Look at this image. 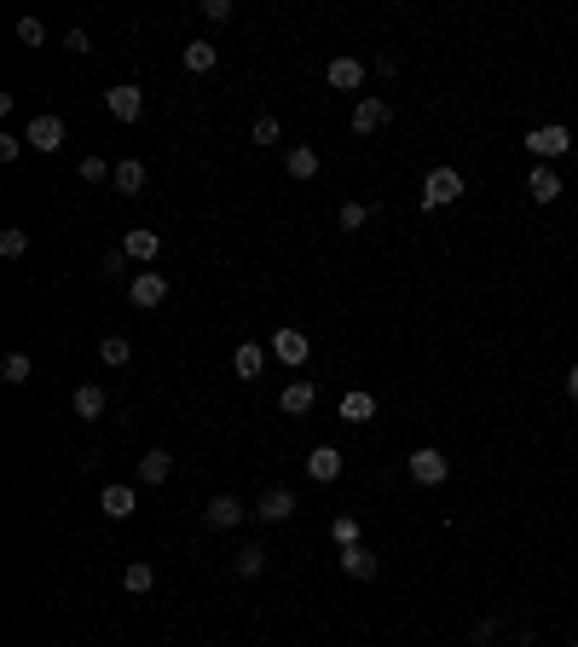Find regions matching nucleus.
<instances>
[{"label":"nucleus","instance_id":"15","mask_svg":"<svg viewBox=\"0 0 578 647\" xmlns=\"http://www.w3.org/2000/svg\"><path fill=\"white\" fill-rule=\"evenodd\" d=\"M526 197H533V202H555L561 197V173L550 162H538L533 173H526Z\"/></svg>","mask_w":578,"mask_h":647},{"label":"nucleus","instance_id":"34","mask_svg":"<svg viewBox=\"0 0 578 647\" xmlns=\"http://www.w3.org/2000/svg\"><path fill=\"white\" fill-rule=\"evenodd\" d=\"M18 41L24 46H46V24L41 18H18Z\"/></svg>","mask_w":578,"mask_h":647},{"label":"nucleus","instance_id":"4","mask_svg":"<svg viewBox=\"0 0 578 647\" xmlns=\"http://www.w3.org/2000/svg\"><path fill=\"white\" fill-rule=\"evenodd\" d=\"M272 358H278V365H289V370H301L307 358H312V341H307V329L284 324V329L272 336Z\"/></svg>","mask_w":578,"mask_h":647},{"label":"nucleus","instance_id":"37","mask_svg":"<svg viewBox=\"0 0 578 647\" xmlns=\"http://www.w3.org/2000/svg\"><path fill=\"white\" fill-rule=\"evenodd\" d=\"M24 156V139L18 133H0V162H18Z\"/></svg>","mask_w":578,"mask_h":647},{"label":"nucleus","instance_id":"38","mask_svg":"<svg viewBox=\"0 0 578 647\" xmlns=\"http://www.w3.org/2000/svg\"><path fill=\"white\" fill-rule=\"evenodd\" d=\"M567 393H573V399H578V365L567 370Z\"/></svg>","mask_w":578,"mask_h":647},{"label":"nucleus","instance_id":"7","mask_svg":"<svg viewBox=\"0 0 578 647\" xmlns=\"http://www.w3.org/2000/svg\"><path fill=\"white\" fill-rule=\"evenodd\" d=\"M249 515L267 520V526H284V520L295 515V492H289V485H272V492H260V503H255Z\"/></svg>","mask_w":578,"mask_h":647},{"label":"nucleus","instance_id":"12","mask_svg":"<svg viewBox=\"0 0 578 647\" xmlns=\"http://www.w3.org/2000/svg\"><path fill=\"white\" fill-rule=\"evenodd\" d=\"M243 515H249V509H243V503H238V497H226V492H220V497H214V503H209V509H202V520H209V526H214V532H231V526H243Z\"/></svg>","mask_w":578,"mask_h":647},{"label":"nucleus","instance_id":"1","mask_svg":"<svg viewBox=\"0 0 578 647\" xmlns=\"http://www.w3.org/2000/svg\"><path fill=\"white\" fill-rule=\"evenodd\" d=\"M405 475H411L416 485H446L451 456H446V451H434V446H416L411 456H405Z\"/></svg>","mask_w":578,"mask_h":647},{"label":"nucleus","instance_id":"10","mask_svg":"<svg viewBox=\"0 0 578 647\" xmlns=\"http://www.w3.org/2000/svg\"><path fill=\"white\" fill-rule=\"evenodd\" d=\"M324 82H330L336 93H358V87H365V64H358L353 53H341V58L324 64Z\"/></svg>","mask_w":578,"mask_h":647},{"label":"nucleus","instance_id":"33","mask_svg":"<svg viewBox=\"0 0 578 647\" xmlns=\"http://www.w3.org/2000/svg\"><path fill=\"white\" fill-rule=\"evenodd\" d=\"M111 173H116V168L104 162V156H82V180H87V185H104Z\"/></svg>","mask_w":578,"mask_h":647},{"label":"nucleus","instance_id":"2","mask_svg":"<svg viewBox=\"0 0 578 647\" xmlns=\"http://www.w3.org/2000/svg\"><path fill=\"white\" fill-rule=\"evenodd\" d=\"M463 191H468V185H463L457 168H434L423 180V209H446V202H457Z\"/></svg>","mask_w":578,"mask_h":647},{"label":"nucleus","instance_id":"29","mask_svg":"<svg viewBox=\"0 0 578 647\" xmlns=\"http://www.w3.org/2000/svg\"><path fill=\"white\" fill-rule=\"evenodd\" d=\"M336 226H341V231H365V226H370V209H365V202H341V209H336Z\"/></svg>","mask_w":578,"mask_h":647},{"label":"nucleus","instance_id":"21","mask_svg":"<svg viewBox=\"0 0 578 647\" xmlns=\"http://www.w3.org/2000/svg\"><path fill=\"white\" fill-rule=\"evenodd\" d=\"M168 475H174V456H168L162 446H151L145 456H139V480H145V485H162Z\"/></svg>","mask_w":578,"mask_h":647},{"label":"nucleus","instance_id":"11","mask_svg":"<svg viewBox=\"0 0 578 647\" xmlns=\"http://www.w3.org/2000/svg\"><path fill=\"white\" fill-rule=\"evenodd\" d=\"M341 468H348V456H341L336 446H312V456H307V475L318 480V485H330V480H341Z\"/></svg>","mask_w":578,"mask_h":647},{"label":"nucleus","instance_id":"22","mask_svg":"<svg viewBox=\"0 0 578 647\" xmlns=\"http://www.w3.org/2000/svg\"><path fill=\"white\" fill-rule=\"evenodd\" d=\"M111 185H116L122 197H139V191H145V162H139V156H128V162H116Z\"/></svg>","mask_w":578,"mask_h":647},{"label":"nucleus","instance_id":"24","mask_svg":"<svg viewBox=\"0 0 578 647\" xmlns=\"http://www.w3.org/2000/svg\"><path fill=\"white\" fill-rule=\"evenodd\" d=\"M318 151H312V145H295L289 156H284V173H289V180H318Z\"/></svg>","mask_w":578,"mask_h":647},{"label":"nucleus","instance_id":"28","mask_svg":"<svg viewBox=\"0 0 578 647\" xmlns=\"http://www.w3.org/2000/svg\"><path fill=\"white\" fill-rule=\"evenodd\" d=\"M0 376H6L12 387H24L29 376H35V365H29V353H6V358H0Z\"/></svg>","mask_w":578,"mask_h":647},{"label":"nucleus","instance_id":"5","mask_svg":"<svg viewBox=\"0 0 578 647\" xmlns=\"http://www.w3.org/2000/svg\"><path fill=\"white\" fill-rule=\"evenodd\" d=\"M24 145L41 151V156H53L58 145H64V116H53V110H46V116H35V122L24 128Z\"/></svg>","mask_w":578,"mask_h":647},{"label":"nucleus","instance_id":"25","mask_svg":"<svg viewBox=\"0 0 578 647\" xmlns=\"http://www.w3.org/2000/svg\"><path fill=\"white\" fill-rule=\"evenodd\" d=\"M231 573H238V578H260V573H267V549H260V544H243L238 555H231Z\"/></svg>","mask_w":578,"mask_h":647},{"label":"nucleus","instance_id":"9","mask_svg":"<svg viewBox=\"0 0 578 647\" xmlns=\"http://www.w3.org/2000/svg\"><path fill=\"white\" fill-rule=\"evenodd\" d=\"M128 301H133V307H145V312H151V307H162V301H168V278L145 266V272L128 283Z\"/></svg>","mask_w":578,"mask_h":647},{"label":"nucleus","instance_id":"26","mask_svg":"<svg viewBox=\"0 0 578 647\" xmlns=\"http://www.w3.org/2000/svg\"><path fill=\"white\" fill-rule=\"evenodd\" d=\"M151 583H156L151 561H128V573H122V590H128V595H151Z\"/></svg>","mask_w":578,"mask_h":647},{"label":"nucleus","instance_id":"18","mask_svg":"<svg viewBox=\"0 0 578 647\" xmlns=\"http://www.w3.org/2000/svg\"><path fill=\"white\" fill-rule=\"evenodd\" d=\"M377 417V393H365V387H353V393H341V422H370Z\"/></svg>","mask_w":578,"mask_h":647},{"label":"nucleus","instance_id":"3","mask_svg":"<svg viewBox=\"0 0 578 647\" xmlns=\"http://www.w3.org/2000/svg\"><path fill=\"white\" fill-rule=\"evenodd\" d=\"M526 151H533L538 162H555V156H567V151H573V133L561 128V122H544V128L526 133Z\"/></svg>","mask_w":578,"mask_h":647},{"label":"nucleus","instance_id":"23","mask_svg":"<svg viewBox=\"0 0 578 647\" xmlns=\"http://www.w3.org/2000/svg\"><path fill=\"white\" fill-rule=\"evenodd\" d=\"M122 255H128V260H156V255H162V238H156V231H128V238H122Z\"/></svg>","mask_w":578,"mask_h":647},{"label":"nucleus","instance_id":"19","mask_svg":"<svg viewBox=\"0 0 578 647\" xmlns=\"http://www.w3.org/2000/svg\"><path fill=\"white\" fill-rule=\"evenodd\" d=\"M312 399H318V387H312V382H289L284 393H278V410H284V417H307Z\"/></svg>","mask_w":578,"mask_h":647},{"label":"nucleus","instance_id":"13","mask_svg":"<svg viewBox=\"0 0 578 647\" xmlns=\"http://www.w3.org/2000/svg\"><path fill=\"white\" fill-rule=\"evenodd\" d=\"M104 405H111V399H104V387H99V382H82V387L70 393V410H75L82 422H99V417H104Z\"/></svg>","mask_w":578,"mask_h":647},{"label":"nucleus","instance_id":"16","mask_svg":"<svg viewBox=\"0 0 578 647\" xmlns=\"http://www.w3.org/2000/svg\"><path fill=\"white\" fill-rule=\"evenodd\" d=\"M99 509L111 515V520H133V509H139L133 485H104V492H99Z\"/></svg>","mask_w":578,"mask_h":647},{"label":"nucleus","instance_id":"35","mask_svg":"<svg viewBox=\"0 0 578 647\" xmlns=\"http://www.w3.org/2000/svg\"><path fill=\"white\" fill-rule=\"evenodd\" d=\"M231 12H238V6H231V0H202V18H209V24H226Z\"/></svg>","mask_w":578,"mask_h":647},{"label":"nucleus","instance_id":"27","mask_svg":"<svg viewBox=\"0 0 578 647\" xmlns=\"http://www.w3.org/2000/svg\"><path fill=\"white\" fill-rule=\"evenodd\" d=\"M99 358H104L111 370H122V365L133 358V341H128V336H104V341H99Z\"/></svg>","mask_w":578,"mask_h":647},{"label":"nucleus","instance_id":"8","mask_svg":"<svg viewBox=\"0 0 578 647\" xmlns=\"http://www.w3.org/2000/svg\"><path fill=\"white\" fill-rule=\"evenodd\" d=\"M104 110H111L116 122H139V116H145V93H139L133 82H122V87L104 93Z\"/></svg>","mask_w":578,"mask_h":647},{"label":"nucleus","instance_id":"32","mask_svg":"<svg viewBox=\"0 0 578 647\" xmlns=\"http://www.w3.org/2000/svg\"><path fill=\"white\" fill-rule=\"evenodd\" d=\"M330 538H336L341 549H353V544H358V520H353V515H336V520H330Z\"/></svg>","mask_w":578,"mask_h":647},{"label":"nucleus","instance_id":"31","mask_svg":"<svg viewBox=\"0 0 578 647\" xmlns=\"http://www.w3.org/2000/svg\"><path fill=\"white\" fill-rule=\"evenodd\" d=\"M249 139H255V145H278V139H284V128H278V116H255Z\"/></svg>","mask_w":578,"mask_h":647},{"label":"nucleus","instance_id":"17","mask_svg":"<svg viewBox=\"0 0 578 647\" xmlns=\"http://www.w3.org/2000/svg\"><path fill=\"white\" fill-rule=\"evenodd\" d=\"M377 555H370V549L365 544H353V549H341V573H348V578H358V583H370V578H377Z\"/></svg>","mask_w":578,"mask_h":647},{"label":"nucleus","instance_id":"30","mask_svg":"<svg viewBox=\"0 0 578 647\" xmlns=\"http://www.w3.org/2000/svg\"><path fill=\"white\" fill-rule=\"evenodd\" d=\"M0 255H6V260H24V255H29V231H24V226H6V231H0Z\"/></svg>","mask_w":578,"mask_h":647},{"label":"nucleus","instance_id":"39","mask_svg":"<svg viewBox=\"0 0 578 647\" xmlns=\"http://www.w3.org/2000/svg\"><path fill=\"white\" fill-rule=\"evenodd\" d=\"M567 647H578V642H567Z\"/></svg>","mask_w":578,"mask_h":647},{"label":"nucleus","instance_id":"14","mask_svg":"<svg viewBox=\"0 0 578 647\" xmlns=\"http://www.w3.org/2000/svg\"><path fill=\"white\" fill-rule=\"evenodd\" d=\"M267 370V347H255V341H243L238 353H231V376L238 382H255V376Z\"/></svg>","mask_w":578,"mask_h":647},{"label":"nucleus","instance_id":"36","mask_svg":"<svg viewBox=\"0 0 578 647\" xmlns=\"http://www.w3.org/2000/svg\"><path fill=\"white\" fill-rule=\"evenodd\" d=\"M64 53H75V58H87V53H93L87 29H70V35H64Z\"/></svg>","mask_w":578,"mask_h":647},{"label":"nucleus","instance_id":"6","mask_svg":"<svg viewBox=\"0 0 578 647\" xmlns=\"http://www.w3.org/2000/svg\"><path fill=\"white\" fill-rule=\"evenodd\" d=\"M387 122H394V104L377 99V93H365V99L353 104V133H358V139H365V133H382Z\"/></svg>","mask_w":578,"mask_h":647},{"label":"nucleus","instance_id":"20","mask_svg":"<svg viewBox=\"0 0 578 647\" xmlns=\"http://www.w3.org/2000/svg\"><path fill=\"white\" fill-rule=\"evenodd\" d=\"M185 70H191V75H209L214 64H220V46H214V41H185Z\"/></svg>","mask_w":578,"mask_h":647},{"label":"nucleus","instance_id":"40","mask_svg":"<svg viewBox=\"0 0 578 647\" xmlns=\"http://www.w3.org/2000/svg\"><path fill=\"white\" fill-rule=\"evenodd\" d=\"M497 647H504V642H497Z\"/></svg>","mask_w":578,"mask_h":647}]
</instances>
